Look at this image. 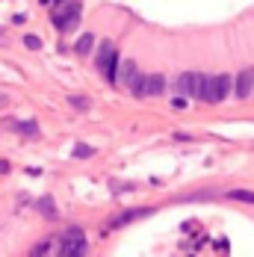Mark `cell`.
Here are the masks:
<instances>
[{
	"label": "cell",
	"mask_w": 254,
	"mask_h": 257,
	"mask_svg": "<svg viewBox=\"0 0 254 257\" xmlns=\"http://www.w3.org/2000/svg\"><path fill=\"white\" fill-rule=\"evenodd\" d=\"M136 80H139L136 62H133V59H121V65H118V86L133 89V83H136Z\"/></svg>",
	"instance_id": "obj_5"
},
{
	"label": "cell",
	"mask_w": 254,
	"mask_h": 257,
	"mask_svg": "<svg viewBox=\"0 0 254 257\" xmlns=\"http://www.w3.org/2000/svg\"><path fill=\"white\" fill-rule=\"evenodd\" d=\"M36 207H39V213H42L48 222H56V216H59V213H56L53 198H48V195H45V198H39V201H36Z\"/></svg>",
	"instance_id": "obj_9"
},
{
	"label": "cell",
	"mask_w": 254,
	"mask_h": 257,
	"mask_svg": "<svg viewBox=\"0 0 254 257\" xmlns=\"http://www.w3.org/2000/svg\"><path fill=\"white\" fill-rule=\"evenodd\" d=\"M233 89H236V98H242V101H245V98L254 92V68H245V71L236 77Z\"/></svg>",
	"instance_id": "obj_6"
},
{
	"label": "cell",
	"mask_w": 254,
	"mask_h": 257,
	"mask_svg": "<svg viewBox=\"0 0 254 257\" xmlns=\"http://www.w3.org/2000/svg\"><path fill=\"white\" fill-rule=\"evenodd\" d=\"M0 172H9V163H0Z\"/></svg>",
	"instance_id": "obj_19"
},
{
	"label": "cell",
	"mask_w": 254,
	"mask_h": 257,
	"mask_svg": "<svg viewBox=\"0 0 254 257\" xmlns=\"http://www.w3.org/2000/svg\"><path fill=\"white\" fill-rule=\"evenodd\" d=\"M210 74H195V83H192V95L198 98V101H207V95H210Z\"/></svg>",
	"instance_id": "obj_7"
},
{
	"label": "cell",
	"mask_w": 254,
	"mask_h": 257,
	"mask_svg": "<svg viewBox=\"0 0 254 257\" xmlns=\"http://www.w3.org/2000/svg\"><path fill=\"white\" fill-rule=\"evenodd\" d=\"M166 89V77L163 74H148L145 77V95H163Z\"/></svg>",
	"instance_id": "obj_8"
},
{
	"label": "cell",
	"mask_w": 254,
	"mask_h": 257,
	"mask_svg": "<svg viewBox=\"0 0 254 257\" xmlns=\"http://www.w3.org/2000/svg\"><path fill=\"white\" fill-rule=\"evenodd\" d=\"M95 62H98V68L106 74L109 83H118V65H121V59L115 56V45L112 42H103L101 48H98V59Z\"/></svg>",
	"instance_id": "obj_2"
},
{
	"label": "cell",
	"mask_w": 254,
	"mask_h": 257,
	"mask_svg": "<svg viewBox=\"0 0 254 257\" xmlns=\"http://www.w3.org/2000/svg\"><path fill=\"white\" fill-rule=\"evenodd\" d=\"M92 45H95V36H92V33H83V36H80V39H77L74 51L80 53V56H86V53L92 51Z\"/></svg>",
	"instance_id": "obj_11"
},
{
	"label": "cell",
	"mask_w": 254,
	"mask_h": 257,
	"mask_svg": "<svg viewBox=\"0 0 254 257\" xmlns=\"http://www.w3.org/2000/svg\"><path fill=\"white\" fill-rule=\"evenodd\" d=\"M92 154H95V148H92V145H80V142L74 145V157H77V160H89Z\"/></svg>",
	"instance_id": "obj_16"
},
{
	"label": "cell",
	"mask_w": 254,
	"mask_h": 257,
	"mask_svg": "<svg viewBox=\"0 0 254 257\" xmlns=\"http://www.w3.org/2000/svg\"><path fill=\"white\" fill-rule=\"evenodd\" d=\"M12 127H18L24 136H36V121H9Z\"/></svg>",
	"instance_id": "obj_15"
},
{
	"label": "cell",
	"mask_w": 254,
	"mask_h": 257,
	"mask_svg": "<svg viewBox=\"0 0 254 257\" xmlns=\"http://www.w3.org/2000/svg\"><path fill=\"white\" fill-rule=\"evenodd\" d=\"M24 45L30 48V51H39V48H42V42H39L36 36H24Z\"/></svg>",
	"instance_id": "obj_17"
},
{
	"label": "cell",
	"mask_w": 254,
	"mask_h": 257,
	"mask_svg": "<svg viewBox=\"0 0 254 257\" xmlns=\"http://www.w3.org/2000/svg\"><path fill=\"white\" fill-rule=\"evenodd\" d=\"M228 198L230 201H242V204H254V192L251 189H230Z\"/></svg>",
	"instance_id": "obj_12"
},
{
	"label": "cell",
	"mask_w": 254,
	"mask_h": 257,
	"mask_svg": "<svg viewBox=\"0 0 254 257\" xmlns=\"http://www.w3.org/2000/svg\"><path fill=\"white\" fill-rule=\"evenodd\" d=\"M230 83H233L230 74H216V77L210 80V95H207V103L225 101V98H228V92H230Z\"/></svg>",
	"instance_id": "obj_4"
},
{
	"label": "cell",
	"mask_w": 254,
	"mask_h": 257,
	"mask_svg": "<svg viewBox=\"0 0 254 257\" xmlns=\"http://www.w3.org/2000/svg\"><path fill=\"white\" fill-rule=\"evenodd\" d=\"M59 254H62V257L86 254V233H83V228H68V231H62V239H59Z\"/></svg>",
	"instance_id": "obj_3"
},
{
	"label": "cell",
	"mask_w": 254,
	"mask_h": 257,
	"mask_svg": "<svg viewBox=\"0 0 254 257\" xmlns=\"http://www.w3.org/2000/svg\"><path fill=\"white\" fill-rule=\"evenodd\" d=\"M80 15H83V6H80L77 0H68V3H56V6H53L51 21L56 24V30L71 33L77 27V21H80Z\"/></svg>",
	"instance_id": "obj_1"
},
{
	"label": "cell",
	"mask_w": 254,
	"mask_h": 257,
	"mask_svg": "<svg viewBox=\"0 0 254 257\" xmlns=\"http://www.w3.org/2000/svg\"><path fill=\"white\" fill-rule=\"evenodd\" d=\"M172 106H175V109H186V101H183V98H175V101H172Z\"/></svg>",
	"instance_id": "obj_18"
},
{
	"label": "cell",
	"mask_w": 254,
	"mask_h": 257,
	"mask_svg": "<svg viewBox=\"0 0 254 257\" xmlns=\"http://www.w3.org/2000/svg\"><path fill=\"white\" fill-rule=\"evenodd\" d=\"M192 83H195V74H192V71H183V74L175 80V92H178V95H186V92L192 95Z\"/></svg>",
	"instance_id": "obj_10"
},
{
	"label": "cell",
	"mask_w": 254,
	"mask_h": 257,
	"mask_svg": "<svg viewBox=\"0 0 254 257\" xmlns=\"http://www.w3.org/2000/svg\"><path fill=\"white\" fill-rule=\"evenodd\" d=\"M151 210H130V213H121L118 219H112V228H118V225H124V222H130V219H139V216H148Z\"/></svg>",
	"instance_id": "obj_13"
},
{
	"label": "cell",
	"mask_w": 254,
	"mask_h": 257,
	"mask_svg": "<svg viewBox=\"0 0 254 257\" xmlns=\"http://www.w3.org/2000/svg\"><path fill=\"white\" fill-rule=\"evenodd\" d=\"M68 103H71L74 109H80V112H86V109L92 106V101H89L86 95H68Z\"/></svg>",
	"instance_id": "obj_14"
}]
</instances>
